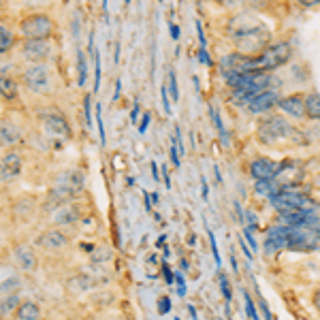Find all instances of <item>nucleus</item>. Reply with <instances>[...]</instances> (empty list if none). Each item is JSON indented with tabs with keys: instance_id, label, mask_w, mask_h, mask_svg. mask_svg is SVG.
Wrapping results in <instances>:
<instances>
[{
	"instance_id": "1",
	"label": "nucleus",
	"mask_w": 320,
	"mask_h": 320,
	"mask_svg": "<svg viewBox=\"0 0 320 320\" xmlns=\"http://www.w3.org/2000/svg\"><path fill=\"white\" fill-rule=\"evenodd\" d=\"M228 34H230V38H233V43L246 56L252 54V51L262 49L267 45V41H269L267 26L262 22H258L256 17H248V15H239V17L230 19Z\"/></svg>"
},
{
	"instance_id": "2",
	"label": "nucleus",
	"mask_w": 320,
	"mask_h": 320,
	"mask_svg": "<svg viewBox=\"0 0 320 320\" xmlns=\"http://www.w3.org/2000/svg\"><path fill=\"white\" fill-rule=\"evenodd\" d=\"M256 134H258V139L262 143H278V141L297 137V130L284 118H280V115H269V118L260 120Z\"/></svg>"
},
{
	"instance_id": "3",
	"label": "nucleus",
	"mask_w": 320,
	"mask_h": 320,
	"mask_svg": "<svg viewBox=\"0 0 320 320\" xmlns=\"http://www.w3.org/2000/svg\"><path fill=\"white\" fill-rule=\"evenodd\" d=\"M19 30L26 36V41H47L54 32V22L47 13H32L22 19Z\"/></svg>"
},
{
	"instance_id": "4",
	"label": "nucleus",
	"mask_w": 320,
	"mask_h": 320,
	"mask_svg": "<svg viewBox=\"0 0 320 320\" xmlns=\"http://www.w3.org/2000/svg\"><path fill=\"white\" fill-rule=\"evenodd\" d=\"M83 186H86V177L79 169H66L56 177L54 182V196L64 201V198H73L81 194Z\"/></svg>"
},
{
	"instance_id": "5",
	"label": "nucleus",
	"mask_w": 320,
	"mask_h": 320,
	"mask_svg": "<svg viewBox=\"0 0 320 320\" xmlns=\"http://www.w3.org/2000/svg\"><path fill=\"white\" fill-rule=\"evenodd\" d=\"M269 201L278 209V214H284V211H314V203L310 198L301 194V192H292V190H280Z\"/></svg>"
},
{
	"instance_id": "6",
	"label": "nucleus",
	"mask_w": 320,
	"mask_h": 320,
	"mask_svg": "<svg viewBox=\"0 0 320 320\" xmlns=\"http://www.w3.org/2000/svg\"><path fill=\"white\" fill-rule=\"evenodd\" d=\"M24 86L34 94H47L51 90V70L47 64H32L22 75Z\"/></svg>"
},
{
	"instance_id": "7",
	"label": "nucleus",
	"mask_w": 320,
	"mask_h": 320,
	"mask_svg": "<svg viewBox=\"0 0 320 320\" xmlns=\"http://www.w3.org/2000/svg\"><path fill=\"white\" fill-rule=\"evenodd\" d=\"M290 45L288 43H273L269 45V47L262 49V54L258 56V62H260V70H265V73H269V70L278 68L282 66V64H286L288 60H290Z\"/></svg>"
},
{
	"instance_id": "8",
	"label": "nucleus",
	"mask_w": 320,
	"mask_h": 320,
	"mask_svg": "<svg viewBox=\"0 0 320 320\" xmlns=\"http://www.w3.org/2000/svg\"><path fill=\"white\" fill-rule=\"evenodd\" d=\"M222 68L224 73H233V75H246L260 70L258 58L246 56V54H226L222 58Z\"/></svg>"
},
{
	"instance_id": "9",
	"label": "nucleus",
	"mask_w": 320,
	"mask_h": 320,
	"mask_svg": "<svg viewBox=\"0 0 320 320\" xmlns=\"http://www.w3.org/2000/svg\"><path fill=\"white\" fill-rule=\"evenodd\" d=\"M41 124H43V130L51 134V137H58L62 141H68L70 139V126L66 118L58 111H47L41 115Z\"/></svg>"
},
{
	"instance_id": "10",
	"label": "nucleus",
	"mask_w": 320,
	"mask_h": 320,
	"mask_svg": "<svg viewBox=\"0 0 320 320\" xmlns=\"http://www.w3.org/2000/svg\"><path fill=\"white\" fill-rule=\"evenodd\" d=\"M22 56L26 60L34 62V64H43L47 58L51 56V43L47 41H24L22 45Z\"/></svg>"
},
{
	"instance_id": "11",
	"label": "nucleus",
	"mask_w": 320,
	"mask_h": 320,
	"mask_svg": "<svg viewBox=\"0 0 320 320\" xmlns=\"http://www.w3.org/2000/svg\"><path fill=\"white\" fill-rule=\"evenodd\" d=\"M278 162H273L271 158H256L252 164H250V175H252L256 182H269V179H275L278 175Z\"/></svg>"
},
{
	"instance_id": "12",
	"label": "nucleus",
	"mask_w": 320,
	"mask_h": 320,
	"mask_svg": "<svg viewBox=\"0 0 320 320\" xmlns=\"http://www.w3.org/2000/svg\"><path fill=\"white\" fill-rule=\"evenodd\" d=\"M280 102V96L275 90H265V92L256 94L254 98H250L246 105H248V111L250 113H265L269 111L271 107H275Z\"/></svg>"
},
{
	"instance_id": "13",
	"label": "nucleus",
	"mask_w": 320,
	"mask_h": 320,
	"mask_svg": "<svg viewBox=\"0 0 320 320\" xmlns=\"http://www.w3.org/2000/svg\"><path fill=\"white\" fill-rule=\"evenodd\" d=\"M22 173V156L17 152H6L0 158V179L2 182H11Z\"/></svg>"
},
{
	"instance_id": "14",
	"label": "nucleus",
	"mask_w": 320,
	"mask_h": 320,
	"mask_svg": "<svg viewBox=\"0 0 320 320\" xmlns=\"http://www.w3.org/2000/svg\"><path fill=\"white\" fill-rule=\"evenodd\" d=\"M278 107L284 113L292 115V118H303L305 115V96L303 94H290L278 102Z\"/></svg>"
},
{
	"instance_id": "15",
	"label": "nucleus",
	"mask_w": 320,
	"mask_h": 320,
	"mask_svg": "<svg viewBox=\"0 0 320 320\" xmlns=\"http://www.w3.org/2000/svg\"><path fill=\"white\" fill-rule=\"evenodd\" d=\"M66 235L60 233V230H45L36 237V246L45 248V250H60L66 246Z\"/></svg>"
},
{
	"instance_id": "16",
	"label": "nucleus",
	"mask_w": 320,
	"mask_h": 320,
	"mask_svg": "<svg viewBox=\"0 0 320 320\" xmlns=\"http://www.w3.org/2000/svg\"><path fill=\"white\" fill-rule=\"evenodd\" d=\"M13 260H15V265L19 269H24V271H32V269L36 267V254L30 246H17L13 250Z\"/></svg>"
},
{
	"instance_id": "17",
	"label": "nucleus",
	"mask_w": 320,
	"mask_h": 320,
	"mask_svg": "<svg viewBox=\"0 0 320 320\" xmlns=\"http://www.w3.org/2000/svg\"><path fill=\"white\" fill-rule=\"evenodd\" d=\"M19 139H22V130L17 128V124L9 120H0V147H11L19 143Z\"/></svg>"
},
{
	"instance_id": "18",
	"label": "nucleus",
	"mask_w": 320,
	"mask_h": 320,
	"mask_svg": "<svg viewBox=\"0 0 320 320\" xmlns=\"http://www.w3.org/2000/svg\"><path fill=\"white\" fill-rule=\"evenodd\" d=\"M305 115L320 122V92H310L305 96Z\"/></svg>"
},
{
	"instance_id": "19",
	"label": "nucleus",
	"mask_w": 320,
	"mask_h": 320,
	"mask_svg": "<svg viewBox=\"0 0 320 320\" xmlns=\"http://www.w3.org/2000/svg\"><path fill=\"white\" fill-rule=\"evenodd\" d=\"M15 316L19 320H38V316H41V310H38V305L32 303V301H24V303L19 305V310L15 312Z\"/></svg>"
},
{
	"instance_id": "20",
	"label": "nucleus",
	"mask_w": 320,
	"mask_h": 320,
	"mask_svg": "<svg viewBox=\"0 0 320 320\" xmlns=\"http://www.w3.org/2000/svg\"><path fill=\"white\" fill-rule=\"evenodd\" d=\"M77 220V209L70 207V205H66V207H58V211L54 214V222L56 224H73Z\"/></svg>"
},
{
	"instance_id": "21",
	"label": "nucleus",
	"mask_w": 320,
	"mask_h": 320,
	"mask_svg": "<svg viewBox=\"0 0 320 320\" xmlns=\"http://www.w3.org/2000/svg\"><path fill=\"white\" fill-rule=\"evenodd\" d=\"M19 297L17 294H6L4 299H0V316L6 318V316H11L13 312H17L19 310Z\"/></svg>"
},
{
	"instance_id": "22",
	"label": "nucleus",
	"mask_w": 320,
	"mask_h": 320,
	"mask_svg": "<svg viewBox=\"0 0 320 320\" xmlns=\"http://www.w3.org/2000/svg\"><path fill=\"white\" fill-rule=\"evenodd\" d=\"M0 94L4 96V98H9V100H13V98H17V83L11 79V77H0Z\"/></svg>"
},
{
	"instance_id": "23",
	"label": "nucleus",
	"mask_w": 320,
	"mask_h": 320,
	"mask_svg": "<svg viewBox=\"0 0 320 320\" xmlns=\"http://www.w3.org/2000/svg\"><path fill=\"white\" fill-rule=\"evenodd\" d=\"M256 192L262 196H275L280 192V186L275 184V179H269V182H256Z\"/></svg>"
},
{
	"instance_id": "24",
	"label": "nucleus",
	"mask_w": 320,
	"mask_h": 320,
	"mask_svg": "<svg viewBox=\"0 0 320 320\" xmlns=\"http://www.w3.org/2000/svg\"><path fill=\"white\" fill-rule=\"evenodd\" d=\"M11 47H13V34L4 28V26H0V54L9 51Z\"/></svg>"
},
{
	"instance_id": "25",
	"label": "nucleus",
	"mask_w": 320,
	"mask_h": 320,
	"mask_svg": "<svg viewBox=\"0 0 320 320\" xmlns=\"http://www.w3.org/2000/svg\"><path fill=\"white\" fill-rule=\"evenodd\" d=\"M209 113H211V118H214V126L218 128V132H220V137H222V143L226 145L228 143V137H226V130H224V124H222V120H220V113H218L214 107H209Z\"/></svg>"
},
{
	"instance_id": "26",
	"label": "nucleus",
	"mask_w": 320,
	"mask_h": 320,
	"mask_svg": "<svg viewBox=\"0 0 320 320\" xmlns=\"http://www.w3.org/2000/svg\"><path fill=\"white\" fill-rule=\"evenodd\" d=\"M243 301H246V314L250 320H260L258 318V312H256V305L252 303V297H250L248 290H243Z\"/></svg>"
},
{
	"instance_id": "27",
	"label": "nucleus",
	"mask_w": 320,
	"mask_h": 320,
	"mask_svg": "<svg viewBox=\"0 0 320 320\" xmlns=\"http://www.w3.org/2000/svg\"><path fill=\"white\" fill-rule=\"evenodd\" d=\"M169 92L173 96V100L179 98V88H177V77H175V70H169Z\"/></svg>"
},
{
	"instance_id": "28",
	"label": "nucleus",
	"mask_w": 320,
	"mask_h": 320,
	"mask_svg": "<svg viewBox=\"0 0 320 320\" xmlns=\"http://www.w3.org/2000/svg\"><path fill=\"white\" fill-rule=\"evenodd\" d=\"M218 280H220V288H222V297L224 301H230V286H228V280H226V275L224 273H218Z\"/></svg>"
},
{
	"instance_id": "29",
	"label": "nucleus",
	"mask_w": 320,
	"mask_h": 320,
	"mask_svg": "<svg viewBox=\"0 0 320 320\" xmlns=\"http://www.w3.org/2000/svg\"><path fill=\"white\" fill-rule=\"evenodd\" d=\"M207 235H209V241H211V252H214V260H216V265L220 267V262H222V258H220V252H218V243H216V235L211 233V230H207Z\"/></svg>"
},
{
	"instance_id": "30",
	"label": "nucleus",
	"mask_w": 320,
	"mask_h": 320,
	"mask_svg": "<svg viewBox=\"0 0 320 320\" xmlns=\"http://www.w3.org/2000/svg\"><path fill=\"white\" fill-rule=\"evenodd\" d=\"M86 73H88V70H86V56L79 51V86L81 88L86 86Z\"/></svg>"
},
{
	"instance_id": "31",
	"label": "nucleus",
	"mask_w": 320,
	"mask_h": 320,
	"mask_svg": "<svg viewBox=\"0 0 320 320\" xmlns=\"http://www.w3.org/2000/svg\"><path fill=\"white\" fill-rule=\"evenodd\" d=\"M171 310V299L169 297H160L158 299V314H166Z\"/></svg>"
},
{
	"instance_id": "32",
	"label": "nucleus",
	"mask_w": 320,
	"mask_h": 320,
	"mask_svg": "<svg viewBox=\"0 0 320 320\" xmlns=\"http://www.w3.org/2000/svg\"><path fill=\"white\" fill-rule=\"evenodd\" d=\"M96 122H98V132H100V143H105V128H102V118H100V102L96 105Z\"/></svg>"
},
{
	"instance_id": "33",
	"label": "nucleus",
	"mask_w": 320,
	"mask_h": 320,
	"mask_svg": "<svg viewBox=\"0 0 320 320\" xmlns=\"http://www.w3.org/2000/svg\"><path fill=\"white\" fill-rule=\"evenodd\" d=\"M171 162L179 166L182 164V160H179V150H177V145H175V141H173V145H171Z\"/></svg>"
},
{
	"instance_id": "34",
	"label": "nucleus",
	"mask_w": 320,
	"mask_h": 320,
	"mask_svg": "<svg viewBox=\"0 0 320 320\" xmlns=\"http://www.w3.org/2000/svg\"><path fill=\"white\" fill-rule=\"evenodd\" d=\"M160 92H162V109H164V113L171 115V102H169V98H166V83L162 86V90H160Z\"/></svg>"
},
{
	"instance_id": "35",
	"label": "nucleus",
	"mask_w": 320,
	"mask_h": 320,
	"mask_svg": "<svg viewBox=\"0 0 320 320\" xmlns=\"http://www.w3.org/2000/svg\"><path fill=\"white\" fill-rule=\"evenodd\" d=\"M150 122H152V115L150 113H143V120H141V124H139V132L141 134L147 130V124H150Z\"/></svg>"
},
{
	"instance_id": "36",
	"label": "nucleus",
	"mask_w": 320,
	"mask_h": 320,
	"mask_svg": "<svg viewBox=\"0 0 320 320\" xmlns=\"http://www.w3.org/2000/svg\"><path fill=\"white\" fill-rule=\"evenodd\" d=\"M243 237H246V243H250V246H252V250H256V248H258V246H256V241H254V235H252V230H250V228H246V230H243Z\"/></svg>"
},
{
	"instance_id": "37",
	"label": "nucleus",
	"mask_w": 320,
	"mask_h": 320,
	"mask_svg": "<svg viewBox=\"0 0 320 320\" xmlns=\"http://www.w3.org/2000/svg\"><path fill=\"white\" fill-rule=\"evenodd\" d=\"M83 109H86V122H88V126L92 124V118H90V96H86L83 98Z\"/></svg>"
},
{
	"instance_id": "38",
	"label": "nucleus",
	"mask_w": 320,
	"mask_h": 320,
	"mask_svg": "<svg viewBox=\"0 0 320 320\" xmlns=\"http://www.w3.org/2000/svg\"><path fill=\"white\" fill-rule=\"evenodd\" d=\"M100 86V56H96V92Z\"/></svg>"
},
{
	"instance_id": "39",
	"label": "nucleus",
	"mask_w": 320,
	"mask_h": 320,
	"mask_svg": "<svg viewBox=\"0 0 320 320\" xmlns=\"http://www.w3.org/2000/svg\"><path fill=\"white\" fill-rule=\"evenodd\" d=\"M198 62H203L205 66H207V64H211L209 56H207V49H201V51H198Z\"/></svg>"
},
{
	"instance_id": "40",
	"label": "nucleus",
	"mask_w": 320,
	"mask_h": 320,
	"mask_svg": "<svg viewBox=\"0 0 320 320\" xmlns=\"http://www.w3.org/2000/svg\"><path fill=\"white\" fill-rule=\"evenodd\" d=\"M162 179H164L166 188H169V186H171V177H169V169H166V164L162 166Z\"/></svg>"
},
{
	"instance_id": "41",
	"label": "nucleus",
	"mask_w": 320,
	"mask_h": 320,
	"mask_svg": "<svg viewBox=\"0 0 320 320\" xmlns=\"http://www.w3.org/2000/svg\"><path fill=\"white\" fill-rule=\"evenodd\" d=\"M201 184H203V198L207 201L209 198V186H207V182H205V177H201Z\"/></svg>"
},
{
	"instance_id": "42",
	"label": "nucleus",
	"mask_w": 320,
	"mask_h": 320,
	"mask_svg": "<svg viewBox=\"0 0 320 320\" xmlns=\"http://www.w3.org/2000/svg\"><path fill=\"white\" fill-rule=\"evenodd\" d=\"M164 280L169 282V284H171V282H175V275L171 273V269H169V267H164Z\"/></svg>"
},
{
	"instance_id": "43",
	"label": "nucleus",
	"mask_w": 320,
	"mask_h": 320,
	"mask_svg": "<svg viewBox=\"0 0 320 320\" xmlns=\"http://www.w3.org/2000/svg\"><path fill=\"white\" fill-rule=\"evenodd\" d=\"M137 115H139V102H134L132 113H130V122H132V124H134V122H137Z\"/></svg>"
},
{
	"instance_id": "44",
	"label": "nucleus",
	"mask_w": 320,
	"mask_h": 320,
	"mask_svg": "<svg viewBox=\"0 0 320 320\" xmlns=\"http://www.w3.org/2000/svg\"><path fill=\"white\" fill-rule=\"evenodd\" d=\"M314 307H316V310L320 312V288L316 292H314Z\"/></svg>"
},
{
	"instance_id": "45",
	"label": "nucleus",
	"mask_w": 320,
	"mask_h": 320,
	"mask_svg": "<svg viewBox=\"0 0 320 320\" xmlns=\"http://www.w3.org/2000/svg\"><path fill=\"white\" fill-rule=\"evenodd\" d=\"M248 220H250V228H256V216L252 211H248Z\"/></svg>"
},
{
	"instance_id": "46",
	"label": "nucleus",
	"mask_w": 320,
	"mask_h": 320,
	"mask_svg": "<svg viewBox=\"0 0 320 320\" xmlns=\"http://www.w3.org/2000/svg\"><path fill=\"white\" fill-rule=\"evenodd\" d=\"M171 36L173 38H179V28H177L175 24H171Z\"/></svg>"
},
{
	"instance_id": "47",
	"label": "nucleus",
	"mask_w": 320,
	"mask_h": 320,
	"mask_svg": "<svg viewBox=\"0 0 320 320\" xmlns=\"http://www.w3.org/2000/svg\"><path fill=\"white\" fill-rule=\"evenodd\" d=\"M152 171H154V177L158 179L160 175H158V164H156V162H152Z\"/></svg>"
},
{
	"instance_id": "48",
	"label": "nucleus",
	"mask_w": 320,
	"mask_h": 320,
	"mask_svg": "<svg viewBox=\"0 0 320 320\" xmlns=\"http://www.w3.org/2000/svg\"><path fill=\"white\" fill-rule=\"evenodd\" d=\"M0 6H2V2H0Z\"/></svg>"
}]
</instances>
